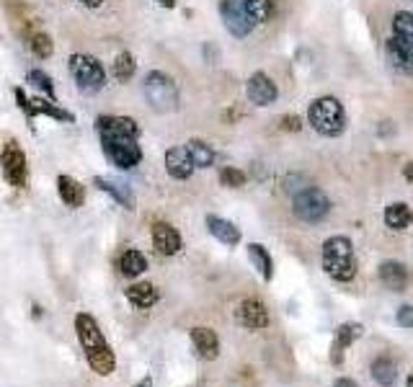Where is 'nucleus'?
Segmentation results:
<instances>
[{"label":"nucleus","instance_id":"obj_20","mask_svg":"<svg viewBox=\"0 0 413 387\" xmlns=\"http://www.w3.org/2000/svg\"><path fill=\"white\" fill-rule=\"evenodd\" d=\"M93 184H96L101 191L109 194V196H114V199L119 201L121 207H127V209L135 207V196H132V191H129L127 184L114 181V179H104V176H96V179H93Z\"/></svg>","mask_w":413,"mask_h":387},{"label":"nucleus","instance_id":"obj_14","mask_svg":"<svg viewBox=\"0 0 413 387\" xmlns=\"http://www.w3.org/2000/svg\"><path fill=\"white\" fill-rule=\"evenodd\" d=\"M165 171L168 176L179 181H186L191 173H194V160L188 155L186 148H171L165 153Z\"/></svg>","mask_w":413,"mask_h":387},{"label":"nucleus","instance_id":"obj_15","mask_svg":"<svg viewBox=\"0 0 413 387\" xmlns=\"http://www.w3.org/2000/svg\"><path fill=\"white\" fill-rule=\"evenodd\" d=\"M235 315H238V323L251 328V331H258V328L269 326V313H266V307L258 299H243Z\"/></svg>","mask_w":413,"mask_h":387},{"label":"nucleus","instance_id":"obj_25","mask_svg":"<svg viewBox=\"0 0 413 387\" xmlns=\"http://www.w3.org/2000/svg\"><path fill=\"white\" fill-rule=\"evenodd\" d=\"M119 268L124 276H140L148 268V258H145L140 251H135V248H129V251H124L119 258Z\"/></svg>","mask_w":413,"mask_h":387},{"label":"nucleus","instance_id":"obj_16","mask_svg":"<svg viewBox=\"0 0 413 387\" xmlns=\"http://www.w3.org/2000/svg\"><path fill=\"white\" fill-rule=\"evenodd\" d=\"M385 54H388V60H390V65L395 67V70L408 73V75L413 73V49L411 47H406L403 42L390 37L388 42H385Z\"/></svg>","mask_w":413,"mask_h":387},{"label":"nucleus","instance_id":"obj_36","mask_svg":"<svg viewBox=\"0 0 413 387\" xmlns=\"http://www.w3.org/2000/svg\"><path fill=\"white\" fill-rule=\"evenodd\" d=\"M279 127L287 129V132H300V129H302V119H300V117H285V119L279 121Z\"/></svg>","mask_w":413,"mask_h":387},{"label":"nucleus","instance_id":"obj_5","mask_svg":"<svg viewBox=\"0 0 413 387\" xmlns=\"http://www.w3.org/2000/svg\"><path fill=\"white\" fill-rule=\"evenodd\" d=\"M292 212L302 222H310V225L323 222L330 212V201L321 189H302L300 194H294Z\"/></svg>","mask_w":413,"mask_h":387},{"label":"nucleus","instance_id":"obj_42","mask_svg":"<svg viewBox=\"0 0 413 387\" xmlns=\"http://www.w3.org/2000/svg\"><path fill=\"white\" fill-rule=\"evenodd\" d=\"M137 387H150V382H143V385H137Z\"/></svg>","mask_w":413,"mask_h":387},{"label":"nucleus","instance_id":"obj_26","mask_svg":"<svg viewBox=\"0 0 413 387\" xmlns=\"http://www.w3.org/2000/svg\"><path fill=\"white\" fill-rule=\"evenodd\" d=\"M186 150H188V155H191V160H194V168H210V165L215 163V150H212L207 142L191 140V142H186Z\"/></svg>","mask_w":413,"mask_h":387},{"label":"nucleus","instance_id":"obj_40","mask_svg":"<svg viewBox=\"0 0 413 387\" xmlns=\"http://www.w3.org/2000/svg\"><path fill=\"white\" fill-rule=\"evenodd\" d=\"M158 3L163 8H173V6H176V0H158Z\"/></svg>","mask_w":413,"mask_h":387},{"label":"nucleus","instance_id":"obj_31","mask_svg":"<svg viewBox=\"0 0 413 387\" xmlns=\"http://www.w3.org/2000/svg\"><path fill=\"white\" fill-rule=\"evenodd\" d=\"M135 57L129 52H121L116 60H114V75H116V81H129L132 75H135Z\"/></svg>","mask_w":413,"mask_h":387},{"label":"nucleus","instance_id":"obj_7","mask_svg":"<svg viewBox=\"0 0 413 387\" xmlns=\"http://www.w3.org/2000/svg\"><path fill=\"white\" fill-rule=\"evenodd\" d=\"M101 145H104V155L109 157V163L121 171H129L143 160V150L132 137H101Z\"/></svg>","mask_w":413,"mask_h":387},{"label":"nucleus","instance_id":"obj_38","mask_svg":"<svg viewBox=\"0 0 413 387\" xmlns=\"http://www.w3.org/2000/svg\"><path fill=\"white\" fill-rule=\"evenodd\" d=\"M83 6H88V8H98L101 6V3H104V0H80Z\"/></svg>","mask_w":413,"mask_h":387},{"label":"nucleus","instance_id":"obj_18","mask_svg":"<svg viewBox=\"0 0 413 387\" xmlns=\"http://www.w3.org/2000/svg\"><path fill=\"white\" fill-rule=\"evenodd\" d=\"M380 279H383V284L388 290L400 292L406 290L408 284V268L403 263H398V261H385L383 266H380Z\"/></svg>","mask_w":413,"mask_h":387},{"label":"nucleus","instance_id":"obj_28","mask_svg":"<svg viewBox=\"0 0 413 387\" xmlns=\"http://www.w3.org/2000/svg\"><path fill=\"white\" fill-rule=\"evenodd\" d=\"M372 377H375L377 385L390 387L395 382V377H398V369H395V364L388 357H380L372 362Z\"/></svg>","mask_w":413,"mask_h":387},{"label":"nucleus","instance_id":"obj_30","mask_svg":"<svg viewBox=\"0 0 413 387\" xmlns=\"http://www.w3.org/2000/svg\"><path fill=\"white\" fill-rule=\"evenodd\" d=\"M248 256H251V263L261 271L263 279H271V268H274V263H271V256L266 254V248L258 246V243H251V246H248Z\"/></svg>","mask_w":413,"mask_h":387},{"label":"nucleus","instance_id":"obj_39","mask_svg":"<svg viewBox=\"0 0 413 387\" xmlns=\"http://www.w3.org/2000/svg\"><path fill=\"white\" fill-rule=\"evenodd\" d=\"M403 173H406V179L413 184V163H408V165H406V171H403Z\"/></svg>","mask_w":413,"mask_h":387},{"label":"nucleus","instance_id":"obj_32","mask_svg":"<svg viewBox=\"0 0 413 387\" xmlns=\"http://www.w3.org/2000/svg\"><path fill=\"white\" fill-rule=\"evenodd\" d=\"M26 81L34 83V85H37L39 90H44V93H47V96H49V98H54L52 78H49V75H47V73H42V70H31L29 78H26Z\"/></svg>","mask_w":413,"mask_h":387},{"label":"nucleus","instance_id":"obj_11","mask_svg":"<svg viewBox=\"0 0 413 387\" xmlns=\"http://www.w3.org/2000/svg\"><path fill=\"white\" fill-rule=\"evenodd\" d=\"M96 129L101 137H132V140L140 137L137 121L129 117H98Z\"/></svg>","mask_w":413,"mask_h":387},{"label":"nucleus","instance_id":"obj_27","mask_svg":"<svg viewBox=\"0 0 413 387\" xmlns=\"http://www.w3.org/2000/svg\"><path fill=\"white\" fill-rule=\"evenodd\" d=\"M393 37L413 49V13H406V11L395 13V21H393Z\"/></svg>","mask_w":413,"mask_h":387},{"label":"nucleus","instance_id":"obj_21","mask_svg":"<svg viewBox=\"0 0 413 387\" xmlns=\"http://www.w3.org/2000/svg\"><path fill=\"white\" fill-rule=\"evenodd\" d=\"M57 191H60V199L68 204V207H83V199H85V186L80 181H76L73 176H60L57 179Z\"/></svg>","mask_w":413,"mask_h":387},{"label":"nucleus","instance_id":"obj_1","mask_svg":"<svg viewBox=\"0 0 413 387\" xmlns=\"http://www.w3.org/2000/svg\"><path fill=\"white\" fill-rule=\"evenodd\" d=\"M76 331H78V341H80L83 351H85V359H88L90 369L96 374H101V377L114 374V369H116V357H114L112 346L106 343L96 318L88 313H78Z\"/></svg>","mask_w":413,"mask_h":387},{"label":"nucleus","instance_id":"obj_13","mask_svg":"<svg viewBox=\"0 0 413 387\" xmlns=\"http://www.w3.org/2000/svg\"><path fill=\"white\" fill-rule=\"evenodd\" d=\"M246 90H248V98H251L256 106H269L277 101V85L271 83L269 75H263V73L251 75Z\"/></svg>","mask_w":413,"mask_h":387},{"label":"nucleus","instance_id":"obj_41","mask_svg":"<svg viewBox=\"0 0 413 387\" xmlns=\"http://www.w3.org/2000/svg\"><path fill=\"white\" fill-rule=\"evenodd\" d=\"M408 387H413V374H411V377H408Z\"/></svg>","mask_w":413,"mask_h":387},{"label":"nucleus","instance_id":"obj_19","mask_svg":"<svg viewBox=\"0 0 413 387\" xmlns=\"http://www.w3.org/2000/svg\"><path fill=\"white\" fill-rule=\"evenodd\" d=\"M207 227H210L212 235H215L220 243H225V246H238V243H241V230H238L233 222L222 220V217L210 215L207 217Z\"/></svg>","mask_w":413,"mask_h":387},{"label":"nucleus","instance_id":"obj_33","mask_svg":"<svg viewBox=\"0 0 413 387\" xmlns=\"http://www.w3.org/2000/svg\"><path fill=\"white\" fill-rule=\"evenodd\" d=\"M31 52L37 54V57H49L52 54V39L47 37V34H34L31 37Z\"/></svg>","mask_w":413,"mask_h":387},{"label":"nucleus","instance_id":"obj_37","mask_svg":"<svg viewBox=\"0 0 413 387\" xmlns=\"http://www.w3.org/2000/svg\"><path fill=\"white\" fill-rule=\"evenodd\" d=\"M333 387H357V382L346 380V377H344V380H336V385H333Z\"/></svg>","mask_w":413,"mask_h":387},{"label":"nucleus","instance_id":"obj_23","mask_svg":"<svg viewBox=\"0 0 413 387\" xmlns=\"http://www.w3.org/2000/svg\"><path fill=\"white\" fill-rule=\"evenodd\" d=\"M385 222H388V227L390 230H406L408 225L413 222V212L408 204H403V201H398V204H390V207L385 209Z\"/></svg>","mask_w":413,"mask_h":387},{"label":"nucleus","instance_id":"obj_34","mask_svg":"<svg viewBox=\"0 0 413 387\" xmlns=\"http://www.w3.org/2000/svg\"><path fill=\"white\" fill-rule=\"evenodd\" d=\"M220 181H222L227 189H241L243 184H246V173L238 171V168H222V171H220Z\"/></svg>","mask_w":413,"mask_h":387},{"label":"nucleus","instance_id":"obj_10","mask_svg":"<svg viewBox=\"0 0 413 387\" xmlns=\"http://www.w3.org/2000/svg\"><path fill=\"white\" fill-rule=\"evenodd\" d=\"M16 101H18V109H21L29 119H34L39 114H47V117H52V119H57V121H76V117L70 112H65V109H60V106L47 104L42 98H26V93H23L21 88H16Z\"/></svg>","mask_w":413,"mask_h":387},{"label":"nucleus","instance_id":"obj_8","mask_svg":"<svg viewBox=\"0 0 413 387\" xmlns=\"http://www.w3.org/2000/svg\"><path fill=\"white\" fill-rule=\"evenodd\" d=\"M0 165H3V176L13 189L26 186V179H29V168H26V155L23 150L16 145V142H6L3 148V155H0Z\"/></svg>","mask_w":413,"mask_h":387},{"label":"nucleus","instance_id":"obj_22","mask_svg":"<svg viewBox=\"0 0 413 387\" xmlns=\"http://www.w3.org/2000/svg\"><path fill=\"white\" fill-rule=\"evenodd\" d=\"M361 333H364V328H361L359 323H344V326H338L336 343H333V364H338V362H341V349L352 346V343L357 341Z\"/></svg>","mask_w":413,"mask_h":387},{"label":"nucleus","instance_id":"obj_12","mask_svg":"<svg viewBox=\"0 0 413 387\" xmlns=\"http://www.w3.org/2000/svg\"><path fill=\"white\" fill-rule=\"evenodd\" d=\"M152 246L160 256H176L181 251V235L168 222L152 225Z\"/></svg>","mask_w":413,"mask_h":387},{"label":"nucleus","instance_id":"obj_9","mask_svg":"<svg viewBox=\"0 0 413 387\" xmlns=\"http://www.w3.org/2000/svg\"><path fill=\"white\" fill-rule=\"evenodd\" d=\"M220 16H222L227 31L238 39L248 37L251 29H253V18L248 16L243 0H222V3H220Z\"/></svg>","mask_w":413,"mask_h":387},{"label":"nucleus","instance_id":"obj_29","mask_svg":"<svg viewBox=\"0 0 413 387\" xmlns=\"http://www.w3.org/2000/svg\"><path fill=\"white\" fill-rule=\"evenodd\" d=\"M243 6L253 23H266L274 13V0H243Z\"/></svg>","mask_w":413,"mask_h":387},{"label":"nucleus","instance_id":"obj_4","mask_svg":"<svg viewBox=\"0 0 413 387\" xmlns=\"http://www.w3.org/2000/svg\"><path fill=\"white\" fill-rule=\"evenodd\" d=\"M143 90L148 104L155 112L165 114V112H173L179 106V88H176V83H173V78L160 73V70H152V73L145 75Z\"/></svg>","mask_w":413,"mask_h":387},{"label":"nucleus","instance_id":"obj_24","mask_svg":"<svg viewBox=\"0 0 413 387\" xmlns=\"http://www.w3.org/2000/svg\"><path fill=\"white\" fill-rule=\"evenodd\" d=\"M127 299L135 307H150V305L158 302V290H155L150 282L132 284V287L127 290Z\"/></svg>","mask_w":413,"mask_h":387},{"label":"nucleus","instance_id":"obj_6","mask_svg":"<svg viewBox=\"0 0 413 387\" xmlns=\"http://www.w3.org/2000/svg\"><path fill=\"white\" fill-rule=\"evenodd\" d=\"M70 73H73L78 88H80L83 93H96V90L104 88V83H106L104 65H101L96 57H88V54H73V57H70Z\"/></svg>","mask_w":413,"mask_h":387},{"label":"nucleus","instance_id":"obj_35","mask_svg":"<svg viewBox=\"0 0 413 387\" xmlns=\"http://www.w3.org/2000/svg\"><path fill=\"white\" fill-rule=\"evenodd\" d=\"M398 326L413 328V305H403L398 310Z\"/></svg>","mask_w":413,"mask_h":387},{"label":"nucleus","instance_id":"obj_17","mask_svg":"<svg viewBox=\"0 0 413 387\" xmlns=\"http://www.w3.org/2000/svg\"><path fill=\"white\" fill-rule=\"evenodd\" d=\"M191 341L202 359H217L220 354V338L212 328H194L191 331Z\"/></svg>","mask_w":413,"mask_h":387},{"label":"nucleus","instance_id":"obj_3","mask_svg":"<svg viewBox=\"0 0 413 387\" xmlns=\"http://www.w3.org/2000/svg\"><path fill=\"white\" fill-rule=\"evenodd\" d=\"M308 121L318 134H325V137H338L346 127L344 109L333 96L316 98L308 109Z\"/></svg>","mask_w":413,"mask_h":387},{"label":"nucleus","instance_id":"obj_2","mask_svg":"<svg viewBox=\"0 0 413 387\" xmlns=\"http://www.w3.org/2000/svg\"><path fill=\"white\" fill-rule=\"evenodd\" d=\"M323 268L333 282H349V279L354 276V271H357L352 240L344 238V235H333V238L325 240L323 243Z\"/></svg>","mask_w":413,"mask_h":387}]
</instances>
